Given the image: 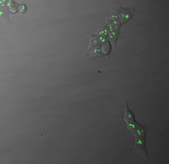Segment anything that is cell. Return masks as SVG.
I'll return each mask as SVG.
<instances>
[{"mask_svg": "<svg viewBox=\"0 0 169 164\" xmlns=\"http://www.w3.org/2000/svg\"><path fill=\"white\" fill-rule=\"evenodd\" d=\"M145 137H136L133 144V149L136 154L143 157L145 159L149 160L145 146Z\"/></svg>", "mask_w": 169, "mask_h": 164, "instance_id": "cell-1", "label": "cell"}, {"mask_svg": "<svg viewBox=\"0 0 169 164\" xmlns=\"http://www.w3.org/2000/svg\"><path fill=\"white\" fill-rule=\"evenodd\" d=\"M124 106H125V110H124V117L123 119L126 124H129L130 122H133L135 121V116L134 114L132 112L127 105V102L126 100L124 102Z\"/></svg>", "mask_w": 169, "mask_h": 164, "instance_id": "cell-2", "label": "cell"}, {"mask_svg": "<svg viewBox=\"0 0 169 164\" xmlns=\"http://www.w3.org/2000/svg\"><path fill=\"white\" fill-rule=\"evenodd\" d=\"M147 131L145 127L141 124L138 123L137 126L133 132L131 134L135 136V137H145Z\"/></svg>", "mask_w": 169, "mask_h": 164, "instance_id": "cell-3", "label": "cell"}, {"mask_svg": "<svg viewBox=\"0 0 169 164\" xmlns=\"http://www.w3.org/2000/svg\"><path fill=\"white\" fill-rule=\"evenodd\" d=\"M7 8H3L0 5V20L4 21L7 25H11L8 18V12Z\"/></svg>", "mask_w": 169, "mask_h": 164, "instance_id": "cell-4", "label": "cell"}, {"mask_svg": "<svg viewBox=\"0 0 169 164\" xmlns=\"http://www.w3.org/2000/svg\"><path fill=\"white\" fill-rule=\"evenodd\" d=\"M109 40L111 43V45L113 46L114 48H115L116 41L119 37V33L118 31L114 30L109 33Z\"/></svg>", "mask_w": 169, "mask_h": 164, "instance_id": "cell-5", "label": "cell"}, {"mask_svg": "<svg viewBox=\"0 0 169 164\" xmlns=\"http://www.w3.org/2000/svg\"><path fill=\"white\" fill-rule=\"evenodd\" d=\"M6 8L9 11L12 13H16L18 11V5L13 0H8L6 3Z\"/></svg>", "mask_w": 169, "mask_h": 164, "instance_id": "cell-6", "label": "cell"}, {"mask_svg": "<svg viewBox=\"0 0 169 164\" xmlns=\"http://www.w3.org/2000/svg\"><path fill=\"white\" fill-rule=\"evenodd\" d=\"M111 45L108 42V41L101 45V53L103 54V55H108L109 53H111Z\"/></svg>", "mask_w": 169, "mask_h": 164, "instance_id": "cell-7", "label": "cell"}, {"mask_svg": "<svg viewBox=\"0 0 169 164\" xmlns=\"http://www.w3.org/2000/svg\"><path fill=\"white\" fill-rule=\"evenodd\" d=\"M100 45V43H99V40L97 39V36H91V37L90 39V41L89 43L88 47V50H91L92 48H93L95 47H96L97 46Z\"/></svg>", "mask_w": 169, "mask_h": 164, "instance_id": "cell-8", "label": "cell"}, {"mask_svg": "<svg viewBox=\"0 0 169 164\" xmlns=\"http://www.w3.org/2000/svg\"><path fill=\"white\" fill-rule=\"evenodd\" d=\"M90 55L93 57L103 56V54L101 53L100 46H97L92 48L90 51Z\"/></svg>", "mask_w": 169, "mask_h": 164, "instance_id": "cell-9", "label": "cell"}, {"mask_svg": "<svg viewBox=\"0 0 169 164\" xmlns=\"http://www.w3.org/2000/svg\"><path fill=\"white\" fill-rule=\"evenodd\" d=\"M119 18L121 19L124 22H126L131 19L130 12L127 10L123 11L121 12Z\"/></svg>", "mask_w": 169, "mask_h": 164, "instance_id": "cell-10", "label": "cell"}, {"mask_svg": "<svg viewBox=\"0 0 169 164\" xmlns=\"http://www.w3.org/2000/svg\"><path fill=\"white\" fill-rule=\"evenodd\" d=\"M98 35H102V36H107L108 35L109 33V28L107 27V25H104L101 30H99L98 32Z\"/></svg>", "mask_w": 169, "mask_h": 164, "instance_id": "cell-11", "label": "cell"}, {"mask_svg": "<svg viewBox=\"0 0 169 164\" xmlns=\"http://www.w3.org/2000/svg\"><path fill=\"white\" fill-rule=\"evenodd\" d=\"M137 124H138V122H137L136 121L127 124V127L128 130L132 133V132H133L135 130V129H136V127L137 126Z\"/></svg>", "mask_w": 169, "mask_h": 164, "instance_id": "cell-12", "label": "cell"}, {"mask_svg": "<svg viewBox=\"0 0 169 164\" xmlns=\"http://www.w3.org/2000/svg\"><path fill=\"white\" fill-rule=\"evenodd\" d=\"M18 11L21 14H24L28 11L27 7L25 4H21L20 5H18Z\"/></svg>", "mask_w": 169, "mask_h": 164, "instance_id": "cell-13", "label": "cell"}, {"mask_svg": "<svg viewBox=\"0 0 169 164\" xmlns=\"http://www.w3.org/2000/svg\"><path fill=\"white\" fill-rule=\"evenodd\" d=\"M97 39L99 41V43L100 45L105 43L106 41H107V38L106 36H102V35H97Z\"/></svg>", "mask_w": 169, "mask_h": 164, "instance_id": "cell-14", "label": "cell"}]
</instances>
